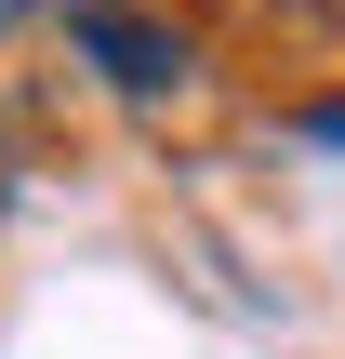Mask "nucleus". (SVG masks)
I'll return each instance as SVG.
<instances>
[{"label":"nucleus","instance_id":"nucleus-1","mask_svg":"<svg viewBox=\"0 0 345 359\" xmlns=\"http://www.w3.org/2000/svg\"><path fill=\"white\" fill-rule=\"evenodd\" d=\"M66 27L106 53V80H120V93H173V80H186V40H173V27H146V13H120V0H66Z\"/></svg>","mask_w":345,"mask_h":359},{"label":"nucleus","instance_id":"nucleus-2","mask_svg":"<svg viewBox=\"0 0 345 359\" xmlns=\"http://www.w3.org/2000/svg\"><path fill=\"white\" fill-rule=\"evenodd\" d=\"M253 13H279V27H345V0H253Z\"/></svg>","mask_w":345,"mask_h":359},{"label":"nucleus","instance_id":"nucleus-3","mask_svg":"<svg viewBox=\"0 0 345 359\" xmlns=\"http://www.w3.org/2000/svg\"><path fill=\"white\" fill-rule=\"evenodd\" d=\"M13 13H40V0H0V27H13Z\"/></svg>","mask_w":345,"mask_h":359},{"label":"nucleus","instance_id":"nucleus-4","mask_svg":"<svg viewBox=\"0 0 345 359\" xmlns=\"http://www.w3.org/2000/svg\"><path fill=\"white\" fill-rule=\"evenodd\" d=\"M0 200H13V147H0Z\"/></svg>","mask_w":345,"mask_h":359}]
</instances>
